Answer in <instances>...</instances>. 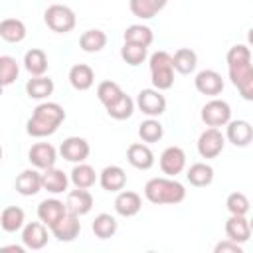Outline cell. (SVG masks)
Returning <instances> with one entry per match:
<instances>
[{
	"instance_id": "6da1fadb",
	"label": "cell",
	"mask_w": 253,
	"mask_h": 253,
	"mask_svg": "<svg viewBox=\"0 0 253 253\" xmlns=\"http://www.w3.org/2000/svg\"><path fill=\"white\" fill-rule=\"evenodd\" d=\"M225 61H227L231 83L237 87V91L245 101H253V65H251L249 47L243 43L229 47Z\"/></svg>"
},
{
	"instance_id": "7a4b0ae2",
	"label": "cell",
	"mask_w": 253,
	"mask_h": 253,
	"mask_svg": "<svg viewBox=\"0 0 253 253\" xmlns=\"http://www.w3.org/2000/svg\"><path fill=\"white\" fill-rule=\"evenodd\" d=\"M65 121V111L59 103H51V101H43L40 103L32 117L26 123V132L34 138H43L53 134L59 125Z\"/></svg>"
},
{
	"instance_id": "3957f363",
	"label": "cell",
	"mask_w": 253,
	"mask_h": 253,
	"mask_svg": "<svg viewBox=\"0 0 253 253\" xmlns=\"http://www.w3.org/2000/svg\"><path fill=\"white\" fill-rule=\"evenodd\" d=\"M144 198L156 206H176L186 200V188L174 178H150L144 184Z\"/></svg>"
},
{
	"instance_id": "277c9868",
	"label": "cell",
	"mask_w": 253,
	"mask_h": 253,
	"mask_svg": "<svg viewBox=\"0 0 253 253\" xmlns=\"http://www.w3.org/2000/svg\"><path fill=\"white\" fill-rule=\"evenodd\" d=\"M150 65V81L152 87L158 91H166L174 85V65H172V55L168 51H154L148 59Z\"/></svg>"
},
{
	"instance_id": "5b68a950",
	"label": "cell",
	"mask_w": 253,
	"mask_h": 253,
	"mask_svg": "<svg viewBox=\"0 0 253 253\" xmlns=\"http://www.w3.org/2000/svg\"><path fill=\"white\" fill-rule=\"evenodd\" d=\"M43 22L55 34H69L75 28L77 18H75V12L69 6H65V4H51L43 12Z\"/></svg>"
},
{
	"instance_id": "8992f818",
	"label": "cell",
	"mask_w": 253,
	"mask_h": 253,
	"mask_svg": "<svg viewBox=\"0 0 253 253\" xmlns=\"http://www.w3.org/2000/svg\"><path fill=\"white\" fill-rule=\"evenodd\" d=\"M202 121L208 126H225L231 121V107L227 101L213 97L202 107Z\"/></svg>"
},
{
	"instance_id": "52a82bcc",
	"label": "cell",
	"mask_w": 253,
	"mask_h": 253,
	"mask_svg": "<svg viewBox=\"0 0 253 253\" xmlns=\"http://www.w3.org/2000/svg\"><path fill=\"white\" fill-rule=\"evenodd\" d=\"M134 107H138V111H142L148 117H160L166 111V97L162 95V91L158 89H142L136 95Z\"/></svg>"
},
{
	"instance_id": "ba28073f",
	"label": "cell",
	"mask_w": 253,
	"mask_h": 253,
	"mask_svg": "<svg viewBox=\"0 0 253 253\" xmlns=\"http://www.w3.org/2000/svg\"><path fill=\"white\" fill-rule=\"evenodd\" d=\"M225 146V136L221 134V130L217 126H210L206 128L200 138H198V152L202 158H215L221 154Z\"/></svg>"
},
{
	"instance_id": "9c48e42d",
	"label": "cell",
	"mask_w": 253,
	"mask_h": 253,
	"mask_svg": "<svg viewBox=\"0 0 253 253\" xmlns=\"http://www.w3.org/2000/svg\"><path fill=\"white\" fill-rule=\"evenodd\" d=\"M51 233L57 241H73L79 233H81V221H79V215L71 213V211H65L61 215L59 221H55L51 227Z\"/></svg>"
},
{
	"instance_id": "30bf717a",
	"label": "cell",
	"mask_w": 253,
	"mask_h": 253,
	"mask_svg": "<svg viewBox=\"0 0 253 253\" xmlns=\"http://www.w3.org/2000/svg\"><path fill=\"white\" fill-rule=\"evenodd\" d=\"M89 152H91L89 142H87L85 138H81V136H67V138L61 142V146H59V154H61L67 162H73V164L85 162L87 156H89Z\"/></svg>"
},
{
	"instance_id": "8fae6325",
	"label": "cell",
	"mask_w": 253,
	"mask_h": 253,
	"mask_svg": "<svg viewBox=\"0 0 253 253\" xmlns=\"http://www.w3.org/2000/svg\"><path fill=\"white\" fill-rule=\"evenodd\" d=\"M22 243L26 249L38 251L47 245V225L42 221H30L22 227Z\"/></svg>"
},
{
	"instance_id": "7c38bea8",
	"label": "cell",
	"mask_w": 253,
	"mask_h": 253,
	"mask_svg": "<svg viewBox=\"0 0 253 253\" xmlns=\"http://www.w3.org/2000/svg\"><path fill=\"white\" fill-rule=\"evenodd\" d=\"M28 160L34 168L38 170H45V168H51L55 166V160H57V150L49 144V142H36L30 152H28Z\"/></svg>"
},
{
	"instance_id": "4fadbf2b",
	"label": "cell",
	"mask_w": 253,
	"mask_h": 253,
	"mask_svg": "<svg viewBox=\"0 0 253 253\" xmlns=\"http://www.w3.org/2000/svg\"><path fill=\"white\" fill-rule=\"evenodd\" d=\"M184 168H186V152L180 146H168V148H164V152L160 154V170L166 176L174 178Z\"/></svg>"
},
{
	"instance_id": "5bb4252c",
	"label": "cell",
	"mask_w": 253,
	"mask_h": 253,
	"mask_svg": "<svg viewBox=\"0 0 253 253\" xmlns=\"http://www.w3.org/2000/svg\"><path fill=\"white\" fill-rule=\"evenodd\" d=\"M194 85H196V91L202 93V95H208V97H217L221 91H223V79L217 71L213 69H204L196 75L194 79Z\"/></svg>"
},
{
	"instance_id": "9a60e30c",
	"label": "cell",
	"mask_w": 253,
	"mask_h": 253,
	"mask_svg": "<svg viewBox=\"0 0 253 253\" xmlns=\"http://www.w3.org/2000/svg\"><path fill=\"white\" fill-rule=\"evenodd\" d=\"M97 180L105 192H121L126 186V172L121 166L111 164V166H105L101 170Z\"/></svg>"
},
{
	"instance_id": "2e32d148",
	"label": "cell",
	"mask_w": 253,
	"mask_h": 253,
	"mask_svg": "<svg viewBox=\"0 0 253 253\" xmlns=\"http://www.w3.org/2000/svg\"><path fill=\"white\" fill-rule=\"evenodd\" d=\"M225 126V136L233 146H249V142L253 140V126L247 121H229Z\"/></svg>"
},
{
	"instance_id": "e0dca14e",
	"label": "cell",
	"mask_w": 253,
	"mask_h": 253,
	"mask_svg": "<svg viewBox=\"0 0 253 253\" xmlns=\"http://www.w3.org/2000/svg\"><path fill=\"white\" fill-rule=\"evenodd\" d=\"M126 160L138 170H148L154 166V152L144 142H132L126 150Z\"/></svg>"
},
{
	"instance_id": "ac0fdd59",
	"label": "cell",
	"mask_w": 253,
	"mask_h": 253,
	"mask_svg": "<svg viewBox=\"0 0 253 253\" xmlns=\"http://www.w3.org/2000/svg\"><path fill=\"white\" fill-rule=\"evenodd\" d=\"M65 208L67 211L75 213V215H85L91 211L93 208V196L91 192L83 190V188H75L71 192H67V198H65Z\"/></svg>"
},
{
	"instance_id": "d6986e66",
	"label": "cell",
	"mask_w": 253,
	"mask_h": 253,
	"mask_svg": "<svg viewBox=\"0 0 253 253\" xmlns=\"http://www.w3.org/2000/svg\"><path fill=\"white\" fill-rule=\"evenodd\" d=\"M142 208V200L136 192H130V190H121L117 192V198H115V211L123 217H132L140 211Z\"/></svg>"
},
{
	"instance_id": "ffe728a7",
	"label": "cell",
	"mask_w": 253,
	"mask_h": 253,
	"mask_svg": "<svg viewBox=\"0 0 253 253\" xmlns=\"http://www.w3.org/2000/svg\"><path fill=\"white\" fill-rule=\"evenodd\" d=\"M14 186L22 196H36L42 190V172H38V168H26L18 174Z\"/></svg>"
},
{
	"instance_id": "44dd1931",
	"label": "cell",
	"mask_w": 253,
	"mask_h": 253,
	"mask_svg": "<svg viewBox=\"0 0 253 253\" xmlns=\"http://www.w3.org/2000/svg\"><path fill=\"white\" fill-rule=\"evenodd\" d=\"M225 235L235 243H247L251 237V223L245 215H231L225 221Z\"/></svg>"
},
{
	"instance_id": "7402d4cb",
	"label": "cell",
	"mask_w": 253,
	"mask_h": 253,
	"mask_svg": "<svg viewBox=\"0 0 253 253\" xmlns=\"http://www.w3.org/2000/svg\"><path fill=\"white\" fill-rule=\"evenodd\" d=\"M67 184H69L67 174L55 166L45 168L42 172V188L47 190L49 194H63L67 190Z\"/></svg>"
},
{
	"instance_id": "603a6c76",
	"label": "cell",
	"mask_w": 253,
	"mask_h": 253,
	"mask_svg": "<svg viewBox=\"0 0 253 253\" xmlns=\"http://www.w3.org/2000/svg\"><path fill=\"white\" fill-rule=\"evenodd\" d=\"M65 211H67L65 204L59 202V200H55V198L43 200V202H40V206H38V217H40V221H42L43 225H47V227H51L55 221H59Z\"/></svg>"
},
{
	"instance_id": "cb8c5ba5",
	"label": "cell",
	"mask_w": 253,
	"mask_h": 253,
	"mask_svg": "<svg viewBox=\"0 0 253 253\" xmlns=\"http://www.w3.org/2000/svg\"><path fill=\"white\" fill-rule=\"evenodd\" d=\"M67 77H69L71 87L77 89V91H87L95 83V71L87 63H75L69 69V75Z\"/></svg>"
},
{
	"instance_id": "d4e9b609",
	"label": "cell",
	"mask_w": 253,
	"mask_h": 253,
	"mask_svg": "<svg viewBox=\"0 0 253 253\" xmlns=\"http://www.w3.org/2000/svg\"><path fill=\"white\" fill-rule=\"evenodd\" d=\"M55 85H53V79L45 77V75H36L32 79H28L26 83V93L30 99H36V101H43L47 99L51 93H53Z\"/></svg>"
},
{
	"instance_id": "484cf974",
	"label": "cell",
	"mask_w": 253,
	"mask_h": 253,
	"mask_svg": "<svg viewBox=\"0 0 253 253\" xmlns=\"http://www.w3.org/2000/svg\"><path fill=\"white\" fill-rule=\"evenodd\" d=\"M24 221H26V213L22 208L18 206H8L2 210L0 213V227L6 231V233H16L24 227Z\"/></svg>"
},
{
	"instance_id": "4316f807",
	"label": "cell",
	"mask_w": 253,
	"mask_h": 253,
	"mask_svg": "<svg viewBox=\"0 0 253 253\" xmlns=\"http://www.w3.org/2000/svg\"><path fill=\"white\" fill-rule=\"evenodd\" d=\"M26 24L18 18H6L0 22V38L8 43H20L26 38Z\"/></svg>"
},
{
	"instance_id": "83f0119b",
	"label": "cell",
	"mask_w": 253,
	"mask_h": 253,
	"mask_svg": "<svg viewBox=\"0 0 253 253\" xmlns=\"http://www.w3.org/2000/svg\"><path fill=\"white\" fill-rule=\"evenodd\" d=\"M47 65H49V63H47V55H45L43 49L32 47V49L26 51V55H24V67H26V71H28L32 77L43 75V73L47 71Z\"/></svg>"
},
{
	"instance_id": "f1b7e54d",
	"label": "cell",
	"mask_w": 253,
	"mask_h": 253,
	"mask_svg": "<svg viewBox=\"0 0 253 253\" xmlns=\"http://www.w3.org/2000/svg\"><path fill=\"white\" fill-rule=\"evenodd\" d=\"M166 4H168V0H130L128 8H130L132 16H136V18H140V20H150V18H154Z\"/></svg>"
},
{
	"instance_id": "f546056e",
	"label": "cell",
	"mask_w": 253,
	"mask_h": 253,
	"mask_svg": "<svg viewBox=\"0 0 253 253\" xmlns=\"http://www.w3.org/2000/svg\"><path fill=\"white\" fill-rule=\"evenodd\" d=\"M186 178H188V182L192 186L206 188V186H210L213 182V168L210 164H206V162H196V164H192L188 168Z\"/></svg>"
},
{
	"instance_id": "4dcf8cb0",
	"label": "cell",
	"mask_w": 253,
	"mask_h": 253,
	"mask_svg": "<svg viewBox=\"0 0 253 253\" xmlns=\"http://www.w3.org/2000/svg\"><path fill=\"white\" fill-rule=\"evenodd\" d=\"M71 184L75 188H83V190H89L95 182H97V172L93 166L85 164V162H77L71 170V176H69Z\"/></svg>"
},
{
	"instance_id": "1f68e13d",
	"label": "cell",
	"mask_w": 253,
	"mask_h": 253,
	"mask_svg": "<svg viewBox=\"0 0 253 253\" xmlns=\"http://www.w3.org/2000/svg\"><path fill=\"white\" fill-rule=\"evenodd\" d=\"M172 65H174V71L182 73V75H188L196 69L198 65V55L194 49L190 47H180L176 49V53L172 55Z\"/></svg>"
},
{
	"instance_id": "d6a6232c",
	"label": "cell",
	"mask_w": 253,
	"mask_h": 253,
	"mask_svg": "<svg viewBox=\"0 0 253 253\" xmlns=\"http://www.w3.org/2000/svg\"><path fill=\"white\" fill-rule=\"evenodd\" d=\"M107 45V34L103 30H87L79 38V47L87 53H97Z\"/></svg>"
},
{
	"instance_id": "836d02e7",
	"label": "cell",
	"mask_w": 253,
	"mask_h": 253,
	"mask_svg": "<svg viewBox=\"0 0 253 253\" xmlns=\"http://www.w3.org/2000/svg\"><path fill=\"white\" fill-rule=\"evenodd\" d=\"M105 109H107V115H109L111 119H115V121H125V119H128V117L134 113V101L123 91V95H121L119 99H115L111 105H107Z\"/></svg>"
},
{
	"instance_id": "e575fe53",
	"label": "cell",
	"mask_w": 253,
	"mask_h": 253,
	"mask_svg": "<svg viewBox=\"0 0 253 253\" xmlns=\"http://www.w3.org/2000/svg\"><path fill=\"white\" fill-rule=\"evenodd\" d=\"M123 38H125V42H128V43H136V45H144V47H148V45L154 42L152 30H150L148 26H142V24H132V26H128V28L125 30Z\"/></svg>"
},
{
	"instance_id": "d590c367",
	"label": "cell",
	"mask_w": 253,
	"mask_h": 253,
	"mask_svg": "<svg viewBox=\"0 0 253 253\" xmlns=\"http://www.w3.org/2000/svg\"><path fill=\"white\" fill-rule=\"evenodd\" d=\"M91 229L99 239H109V237H113L117 233L119 223L111 213H99V215H95Z\"/></svg>"
},
{
	"instance_id": "8d00e7d4",
	"label": "cell",
	"mask_w": 253,
	"mask_h": 253,
	"mask_svg": "<svg viewBox=\"0 0 253 253\" xmlns=\"http://www.w3.org/2000/svg\"><path fill=\"white\" fill-rule=\"evenodd\" d=\"M138 136H140L142 142H146V144L158 142V140L164 136V126H162L154 117H150V119H146V121H142V123L138 125Z\"/></svg>"
},
{
	"instance_id": "74e56055",
	"label": "cell",
	"mask_w": 253,
	"mask_h": 253,
	"mask_svg": "<svg viewBox=\"0 0 253 253\" xmlns=\"http://www.w3.org/2000/svg\"><path fill=\"white\" fill-rule=\"evenodd\" d=\"M146 55H148V47H144V45H136V43L125 42L123 47H121V57H123V61L128 63V65H132V67L140 65V63L146 59Z\"/></svg>"
},
{
	"instance_id": "f35d334b",
	"label": "cell",
	"mask_w": 253,
	"mask_h": 253,
	"mask_svg": "<svg viewBox=\"0 0 253 253\" xmlns=\"http://www.w3.org/2000/svg\"><path fill=\"white\" fill-rule=\"evenodd\" d=\"M20 65L12 55H0V85H12L18 79Z\"/></svg>"
},
{
	"instance_id": "ab89813d",
	"label": "cell",
	"mask_w": 253,
	"mask_h": 253,
	"mask_svg": "<svg viewBox=\"0 0 253 253\" xmlns=\"http://www.w3.org/2000/svg\"><path fill=\"white\" fill-rule=\"evenodd\" d=\"M225 208H227V211H229L231 215H247L251 204H249V198H247L243 192H233V194L227 196Z\"/></svg>"
},
{
	"instance_id": "60d3db41",
	"label": "cell",
	"mask_w": 253,
	"mask_h": 253,
	"mask_svg": "<svg viewBox=\"0 0 253 253\" xmlns=\"http://www.w3.org/2000/svg\"><path fill=\"white\" fill-rule=\"evenodd\" d=\"M123 95V89H121V85L119 83H115V81H101L99 85H97V97H99V101L107 107V105H111L115 99H119Z\"/></svg>"
},
{
	"instance_id": "b9f144b4",
	"label": "cell",
	"mask_w": 253,
	"mask_h": 253,
	"mask_svg": "<svg viewBox=\"0 0 253 253\" xmlns=\"http://www.w3.org/2000/svg\"><path fill=\"white\" fill-rule=\"evenodd\" d=\"M213 251H215V253H243L241 245H239V243H235V241H231V239L219 241V243L215 245V249H213Z\"/></svg>"
},
{
	"instance_id": "7bdbcfd3",
	"label": "cell",
	"mask_w": 253,
	"mask_h": 253,
	"mask_svg": "<svg viewBox=\"0 0 253 253\" xmlns=\"http://www.w3.org/2000/svg\"><path fill=\"white\" fill-rule=\"evenodd\" d=\"M0 251H16V253H24V247H22V245H6V247H0Z\"/></svg>"
},
{
	"instance_id": "ee69618b",
	"label": "cell",
	"mask_w": 253,
	"mask_h": 253,
	"mask_svg": "<svg viewBox=\"0 0 253 253\" xmlns=\"http://www.w3.org/2000/svg\"><path fill=\"white\" fill-rule=\"evenodd\" d=\"M0 160H2V146H0Z\"/></svg>"
},
{
	"instance_id": "f6af8a7d",
	"label": "cell",
	"mask_w": 253,
	"mask_h": 253,
	"mask_svg": "<svg viewBox=\"0 0 253 253\" xmlns=\"http://www.w3.org/2000/svg\"><path fill=\"white\" fill-rule=\"evenodd\" d=\"M2 89H4V87H2V85H0V95H2Z\"/></svg>"
}]
</instances>
